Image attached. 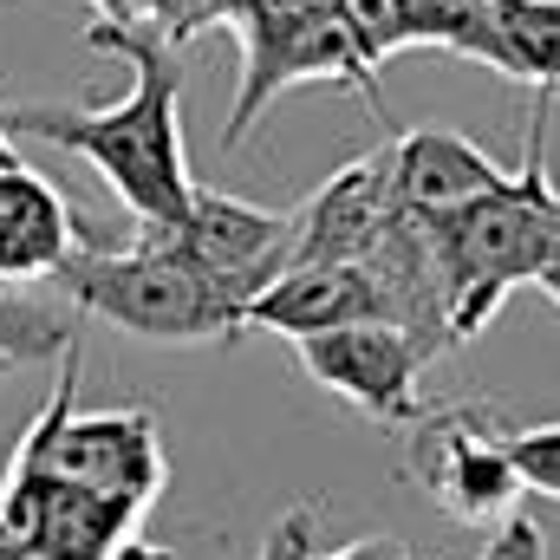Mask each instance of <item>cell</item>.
<instances>
[{
  "instance_id": "cell-1",
  "label": "cell",
  "mask_w": 560,
  "mask_h": 560,
  "mask_svg": "<svg viewBox=\"0 0 560 560\" xmlns=\"http://www.w3.org/2000/svg\"><path fill=\"white\" fill-rule=\"evenodd\" d=\"M92 46L131 66V92L118 105H13L7 138H39L85 156L138 229H176L196 202L189 150H183V59L138 20H92Z\"/></svg>"
},
{
  "instance_id": "cell-2",
  "label": "cell",
  "mask_w": 560,
  "mask_h": 560,
  "mask_svg": "<svg viewBox=\"0 0 560 560\" xmlns=\"http://www.w3.org/2000/svg\"><path fill=\"white\" fill-rule=\"evenodd\" d=\"M548 98L535 105L528 125V156L522 170H509L502 189H489L482 202H469L456 222L423 229L436 242L443 287H450V339H476L502 300L528 280H541L560 261V189L548 183Z\"/></svg>"
},
{
  "instance_id": "cell-3",
  "label": "cell",
  "mask_w": 560,
  "mask_h": 560,
  "mask_svg": "<svg viewBox=\"0 0 560 560\" xmlns=\"http://www.w3.org/2000/svg\"><path fill=\"white\" fill-rule=\"evenodd\" d=\"M52 287L79 313H98L105 326H118L131 339H156V346H209V339L242 332V313L156 235H138L131 248L85 242L52 275Z\"/></svg>"
},
{
  "instance_id": "cell-4",
  "label": "cell",
  "mask_w": 560,
  "mask_h": 560,
  "mask_svg": "<svg viewBox=\"0 0 560 560\" xmlns=\"http://www.w3.org/2000/svg\"><path fill=\"white\" fill-rule=\"evenodd\" d=\"M13 469H39L52 482H72L85 495H105V502H131L150 515V502L163 495L170 482V463H163V436L150 411H79V339L59 352V378H52V398L39 405V418L26 423L20 450H13Z\"/></svg>"
},
{
  "instance_id": "cell-5",
  "label": "cell",
  "mask_w": 560,
  "mask_h": 560,
  "mask_svg": "<svg viewBox=\"0 0 560 560\" xmlns=\"http://www.w3.org/2000/svg\"><path fill=\"white\" fill-rule=\"evenodd\" d=\"M411 476L418 489L463 528H502L522 515V476L509 456V430L489 405H423L411 423Z\"/></svg>"
},
{
  "instance_id": "cell-6",
  "label": "cell",
  "mask_w": 560,
  "mask_h": 560,
  "mask_svg": "<svg viewBox=\"0 0 560 560\" xmlns=\"http://www.w3.org/2000/svg\"><path fill=\"white\" fill-rule=\"evenodd\" d=\"M138 235L170 242L242 319L293 268V215L255 209V202L222 196V189H196V202H189V215L176 229H138Z\"/></svg>"
},
{
  "instance_id": "cell-7",
  "label": "cell",
  "mask_w": 560,
  "mask_h": 560,
  "mask_svg": "<svg viewBox=\"0 0 560 560\" xmlns=\"http://www.w3.org/2000/svg\"><path fill=\"white\" fill-rule=\"evenodd\" d=\"M300 372L313 385H326L332 398H346L352 411H365L372 423H418L423 398L418 378L430 365L423 339H411L392 319H359V326H332L313 339H293Z\"/></svg>"
},
{
  "instance_id": "cell-8",
  "label": "cell",
  "mask_w": 560,
  "mask_h": 560,
  "mask_svg": "<svg viewBox=\"0 0 560 560\" xmlns=\"http://www.w3.org/2000/svg\"><path fill=\"white\" fill-rule=\"evenodd\" d=\"M398 202H392V156L372 150L326 176L300 209H293V268L300 261H372L378 242L392 235Z\"/></svg>"
},
{
  "instance_id": "cell-9",
  "label": "cell",
  "mask_w": 560,
  "mask_h": 560,
  "mask_svg": "<svg viewBox=\"0 0 560 560\" xmlns=\"http://www.w3.org/2000/svg\"><path fill=\"white\" fill-rule=\"evenodd\" d=\"M359 319H398V300L392 287L378 280L372 261H300L248 306L242 326H261L280 339H313V332H332V326H359Z\"/></svg>"
},
{
  "instance_id": "cell-10",
  "label": "cell",
  "mask_w": 560,
  "mask_h": 560,
  "mask_svg": "<svg viewBox=\"0 0 560 560\" xmlns=\"http://www.w3.org/2000/svg\"><path fill=\"white\" fill-rule=\"evenodd\" d=\"M385 156H392V202L418 229L456 222L469 202H482L489 189L509 183V170L489 150H476L456 131H405L385 143Z\"/></svg>"
},
{
  "instance_id": "cell-11",
  "label": "cell",
  "mask_w": 560,
  "mask_h": 560,
  "mask_svg": "<svg viewBox=\"0 0 560 560\" xmlns=\"http://www.w3.org/2000/svg\"><path fill=\"white\" fill-rule=\"evenodd\" d=\"M85 248V229L72 202L26 163L0 170V287L52 280L72 255Z\"/></svg>"
},
{
  "instance_id": "cell-12",
  "label": "cell",
  "mask_w": 560,
  "mask_h": 560,
  "mask_svg": "<svg viewBox=\"0 0 560 560\" xmlns=\"http://www.w3.org/2000/svg\"><path fill=\"white\" fill-rule=\"evenodd\" d=\"M489 66L541 98L560 92V0H489Z\"/></svg>"
},
{
  "instance_id": "cell-13",
  "label": "cell",
  "mask_w": 560,
  "mask_h": 560,
  "mask_svg": "<svg viewBox=\"0 0 560 560\" xmlns=\"http://www.w3.org/2000/svg\"><path fill=\"white\" fill-rule=\"evenodd\" d=\"M339 26L352 33V46L365 52V66L378 72L392 52L411 46V20H405V0H339Z\"/></svg>"
},
{
  "instance_id": "cell-14",
  "label": "cell",
  "mask_w": 560,
  "mask_h": 560,
  "mask_svg": "<svg viewBox=\"0 0 560 560\" xmlns=\"http://www.w3.org/2000/svg\"><path fill=\"white\" fill-rule=\"evenodd\" d=\"M509 456H515V476L522 489L560 502V423H528V430H509Z\"/></svg>"
},
{
  "instance_id": "cell-15",
  "label": "cell",
  "mask_w": 560,
  "mask_h": 560,
  "mask_svg": "<svg viewBox=\"0 0 560 560\" xmlns=\"http://www.w3.org/2000/svg\"><path fill=\"white\" fill-rule=\"evenodd\" d=\"M125 20H138V26H150V33H156V39L183 46L196 26L229 20V0H125Z\"/></svg>"
},
{
  "instance_id": "cell-16",
  "label": "cell",
  "mask_w": 560,
  "mask_h": 560,
  "mask_svg": "<svg viewBox=\"0 0 560 560\" xmlns=\"http://www.w3.org/2000/svg\"><path fill=\"white\" fill-rule=\"evenodd\" d=\"M476 560H548V541H541V528H535L528 515H509V522L482 541Z\"/></svg>"
},
{
  "instance_id": "cell-17",
  "label": "cell",
  "mask_w": 560,
  "mask_h": 560,
  "mask_svg": "<svg viewBox=\"0 0 560 560\" xmlns=\"http://www.w3.org/2000/svg\"><path fill=\"white\" fill-rule=\"evenodd\" d=\"M306 560H411L392 535H372V541H352V548H339V555H306Z\"/></svg>"
},
{
  "instance_id": "cell-18",
  "label": "cell",
  "mask_w": 560,
  "mask_h": 560,
  "mask_svg": "<svg viewBox=\"0 0 560 560\" xmlns=\"http://www.w3.org/2000/svg\"><path fill=\"white\" fill-rule=\"evenodd\" d=\"M7 163H20V156H13V138H7V105H0V170H7Z\"/></svg>"
},
{
  "instance_id": "cell-19",
  "label": "cell",
  "mask_w": 560,
  "mask_h": 560,
  "mask_svg": "<svg viewBox=\"0 0 560 560\" xmlns=\"http://www.w3.org/2000/svg\"><path fill=\"white\" fill-rule=\"evenodd\" d=\"M535 287H541V293H548V300H555V306H560V261H555V268H548V275H541V280H535Z\"/></svg>"
},
{
  "instance_id": "cell-20",
  "label": "cell",
  "mask_w": 560,
  "mask_h": 560,
  "mask_svg": "<svg viewBox=\"0 0 560 560\" xmlns=\"http://www.w3.org/2000/svg\"><path fill=\"white\" fill-rule=\"evenodd\" d=\"M98 7V20H125V0H92Z\"/></svg>"
},
{
  "instance_id": "cell-21",
  "label": "cell",
  "mask_w": 560,
  "mask_h": 560,
  "mask_svg": "<svg viewBox=\"0 0 560 560\" xmlns=\"http://www.w3.org/2000/svg\"><path fill=\"white\" fill-rule=\"evenodd\" d=\"M7 365H13V359H7V352H0V372H7Z\"/></svg>"
}]
</instances>
